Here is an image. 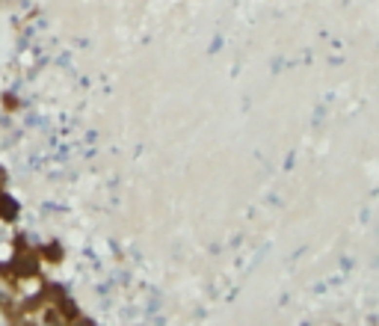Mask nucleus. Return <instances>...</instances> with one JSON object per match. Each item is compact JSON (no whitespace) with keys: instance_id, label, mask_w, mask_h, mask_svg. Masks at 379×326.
<instances>
[{"instance_id":"nucleus-1","label":"nucleus","mask_w":379,"mask_h":326,"mask_svg":"<svg viewBox=\"0 0 379 326\" xmlns=\"http://www.w3.org/2000/svg\"><path fill=\"white\" fill-rule=\"evenodd\" d=\"M0 205H3V208H0V213H3V216H6V220H9V216H15V202H9V199H3V202H0Z\"/></svg>"}]
</instances>
